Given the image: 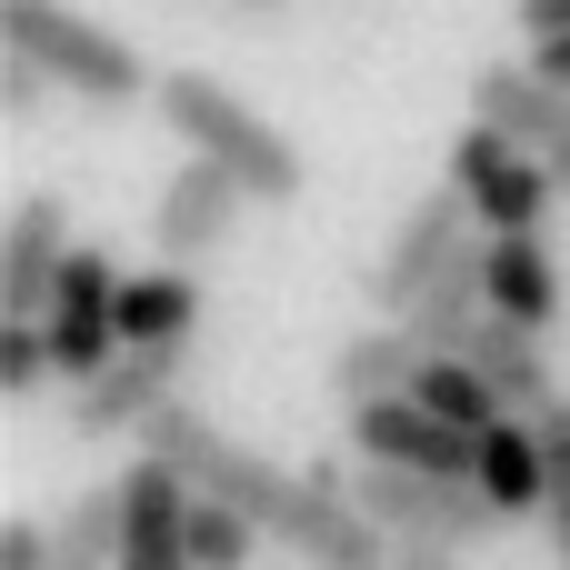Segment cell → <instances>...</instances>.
<instances>
[{
  "mask_svg": "<svg viewBox=\"0 0 570 570\" xmlns=\"http://www.w3.org/2000/svg\"><path fill=\"white\" fill-rule=\"evenodd\" d=\"M190 511H200V481L140 441V461L120 471V570H200L190 561Z\"/></svg>",
  "mask_w": 570,
  "mask_h": 570,
  "instance_id": "7",
  "label": "cell"
},
{
  "mask_svg": "<svg viewBox=\"0 0 570 570\" xmlns=\"http://www.w3.org/2000/svg\"><path fill=\"white\" fill-rule=\"evenodd\" d=\"M471 240H481V210H471V190H461V180H441L431 200H411V210H401V230L381 240V261L361 271L371 311H391V321H401V311H411V301H421V291L471 250Z\"/></svg>",
  "mask_w": 570,
  "mask_h": 570,
  "instance_id": "5",
  "label": "cell"
},
{
  "mask_svg": "<svg viewBox=\"0 0 570 570\" xmlns=\"http://www.w3.org/2000/svg\"><path fill=\"white\" fill-rule=\"evenodd\" d=\"M531 60H541V70L570 90V30H541V40H531Z\"/></svg>",
  "mask_w": 570,
  "mask_h": 570,
  "instance_id": "27",
  "label": "cell"
},
{
  "mask_svg": "<svg viewBox=\"0 0 570 570\" xmlns=\"http://www.w3.org/2000/svg\"><path fill=\"white\" fill-rule=\"evenodd\" d=\"M150 110H160V120H170V130L200 150V160L240 170L250 210H291V200L311 190V160H301V140H291L271 110H250L230 80H210V70H160Z\"/></svg>",
  "mask_w": 570,
  "mask_h": 570,
  "instance_id": "1",
  "label": "cell"
},
{
  "mask_svg": "<svg viewBox=\"0 0 570 570\" xmlns=\"http://www.w3.org/2000/svg\"><path fill=\"white\" fill-rule=\"evenodd\" d=\"M481 240H491V230H481ZM481 240H471V250H461V261H451L411 311H401V321L421 331V351H461V341L481 331V311H491V250H481Z\"/></svg>",
  "mask_w": 570,
  "mask_h": 570,
  "instance_id": "17",
  "label": "cell"
},
{
  "mask_svg": "<svg viewBox=\"0 0 570 570\" xmlns=\"http://www.w3.org/2000/svg\"><path fill=\"white\" fill-rule=\"evenodd\" d=\"M261 551H271V531H261L240 501H210V491H200V511H190V561L200 570H250Z\"/></svg>",
  "mask_w": 570,
  "mask_h": 570,
  "instance_id": "21",
  "label": "cell"
},
{
  "mask_svg": "<svg viewBox=\"0 0 570 570\" xmlns=\"http://www.w3.org/2000/svg\"><path fill=\"white\" fill-rule=\"evenodd\" d=\"M120 281H130V271H120L100 240H70V261H60V281H50V311H40L60 381H90V371L120 351Z\"/></svg>",
  "mask_w": 570,
  "mask_h": 570,
  "instance_id": "6",
  "label": "cell"
},
{
  "mask_svg": "<svg viewBox=\"0 0 570 570\" xmlns=\"http://www.w3.org/2000/svg\"><path fill=\"white\" fill-rule=\"evenodd\" d=\"M551 180H561V200H570V120H561V140H551Z\"/></svg>",
  "mask_w": 570,
  "mask_h": 570,
  "instance_id": "28",
  "label": "cell"
},
{
  "mask_svg": "<svg viewBox=\"0 0 570 570\" xmlns=\"http://www.w3.org/2000/svg\"><path fill=\"white\" fill-rule=\"evenodd\" d=\"M240 10H291V0H240Z\"/></svg>",
  "mask_w": 570,
  "mask_h": 570,
  "instance_id": "29",
  "label": "cell"
},
{
  "mask_svg": "<svg viewBox=\"0 0 570 570\" xmlns=\"http://www.w3.org/2000/svg\"><path fill=\"white\" fill-rule=\"evenodd\" d=\"M180 391V341H120L90 381H70V431L80 441H120L150 431V411Z\"/></svg>",
  "mask_w": 570,
  "mask_h": 570,
  "instance_id": "8",
  "label": "cell"
},
{
  "mask_svg": "<svg viewBox=\"0 0 570 570\" xmlns=\"http://www.w3.org/2000/svg\"><path fill=\"white\" fill-rule=\"evenodd\" d=\"M190 321H200L190 261H160V271H130L120 281V341H190Z\"/></svg>",
  "mask_w": 570,
  "mask_h": 570,
  "instance_id": "18",
  "label": "cell"
},
{
  "mask_svg": "<svg viewBox=\"0 0 570 570\" xmlns=\"http://www.w3.org/2000/svg\"><path fill=\"white\" fill-rule=\"evenodd\" d=\"M40 381H60V361H50V331H40L30 311H10V321H0V391H10V401H30Z\"/></svg>",
  "mask_w": 570,
  "mask_h": 570,
  "instance_id": "23",
  "label": "cell"
},
{
  "mask_svg": "<svg viewBox=\"0 0 570 570\" xmlns=\"http://www.w3.org/2000/svg\"><path fill=\"white\" fill-rule=\"evenodd\" d=\"M541 441H551V511H541V541H551V561L570 570V391L541 401Z\"/></svg>",
  "mask_w": 570,
  "mask_h": 570,
  "instance_id": "22",
  "label": "cell"
},
{
  "mask_svg": "<svg viewBox=\"0 0 570 570\" xmlns=\"http://www.w3.org/2000/svg\"><path fill=\"white\" fill-rule=\"evenodd\" d=\"M481 250H491V311L551 331L561 321V261H551V240L541 230H491Z\"/></svg>",
  "mask_w": 570,
  "mask_h": 570,
  "instance_id": "15",
  "label": "cell"
},
{
  "mask_svg": "<svg viewBox=\"0 0 570 570\" xmlns=\"http://www.w3.org/2000/svg\"><path fill=\"white\" fill-rule=\"evenodd\" d=\"M341 421H351V451H361V461H401V471H471V461H481V431L441 421L421 391L361 401V411H341Z\"/></svg>",
  "mask_w": 570,
  "mask_h": 570,
  "instance_id": "10",
  "label": "cell"
},
{
  "mask_svg": "<svg viewBox=\"0 0 570 570\" xmlns=\"http://www.w3.org/2000/svg\"><path fill=\"white\" fill-rule=\"evenodd\" d=\"M421 361H431V351H421V331L381 311L371 331H351V341L331 351V391H341V411H361V401H391V391H411V381H421Z\"/></svg>",
  "mask_w": 570,
  "mask_h": 570,
  "instance_id": "14",
  "label": "cell"
},
{
  "mask_svg": "<svg viewBox=\"0 0 570 570\" xmlns=\"http://www.w3.org/2000/svg\"><path fill=\"white\" fill-rule=\"evenodd\" d=\"M0 570H50V521H10L0 531Z\"/></svg>",
  "mask_w": 570,
  "mask_h": 570,
  "instance_id": "26",
  "label": "cell"
},
{
  "mask_svg": "<svg viewBox=\"0 0 570 570\" xmlns=\"http://www.w3.org/2000/svg\"><path fill=\"white\" fill-rule=\"evenodd\" d=\"M140 441H150V451H170V461H180V471H190V481H200L210 501H240V511H250L261 531H281V511L301 501V471H281L271 451L230 441V431H220V421H210L200 401H180V391H170V401L150 411V431H140Z\"/></svg>",
  "mask_w": 570,
  "mask_h": 570,
  "instance_id": "3",
  "label": "cell"
},
{
  "mask_svg": "<svg viewBox=\"0 0 570 570\" xmlns=\"http://www.w3.org/2000/svg\"><path fill=\"white\" fill-rule=\"evenodd\" d=\"M441 180H461L471 190V210H481V230H541L551 220V200H561V180H551V150H521L501 120H461V140H451V170Z\"/></svg>",
  "mask_w": 570,
  "mask_h": 570,
  "instance_id": "4",
  "label": "cell"
},
{
  "mask_svg": "<svg viewBox=\"0 0 570 570\" xmlns=\"http://www.w3.org/2000/svg\"><path fill=\"white\" fill-rule=\"evenodd\" d=\"M411 391H421V401H431L441 421H461V431H491V421L511 411V401H501V391L481 381V361H471V351H431Z\"/></svg>",
  "mask_w": 570,
  "mask_h": 570,
  "instance_id": "20",
  "label": "cell"
},
{
  "mask_svg": "<svg viewBox=\"0 0 570 570\" xmlns=\"http://www.w3.org/2000/svg\"><path fill=\"white\" fill-rule=\"evenodd\" d=\"M50 570H120V481L80 491L50 521Z\"/></svg>",
  "mask_w": 570,
  "mask_h": 570,
  "instance_id": "19",
  "label": "cell"
},
{
  "mask_svg": "<svg viewBox=\"0 0 570 570\" xmlns=\"http://www.w3.org/2000/svg\"><path fill=\"white\" fill-rule=\"evenodd\" d=\"M471 110H481V120H501L521 150H551V140H561V120H570V90L541 70V60H481Z\"/></svg>",
  "mask_w": 570,
  "mask_h": 570,
  "instance_id": "13",
  "label": "cell"
},
{
  "mask_svg": "<svg viewBox=\"0 0 570 570\" xmlns=\"http://www.w3.org/2000/svg\"><path fill=\"white\" fill-rule=\"evenodd\" d=\"M250 210V190H240V170H220V160H180L160 190H150V261H210L220 240H230V220Z\"/></svg>",
  "mask_w": 570,
  "mask_h": 570,
  "instance_id": "9",
  "label": "cell"
},
{
  "mask_svg": "<svg viewBox=\"0 0 570 570\" xmlns=\"http://www.w3.org/2000/svg\"><path fill=\"white\" fill-rule=\"evenodd\" d=\"M60 261H70V220H60L50 190H30V200L10 210V230H0V311H30V321H40Z\"/></svg>",
  "mask_w": 570,
  "mask_h": 570,
  "instance_id": "11",
  "label": "cell"
},
{
  "mask_svg": "<svg viewBox=\"0 0 570 570\" xmlns=\"http://www.w3.org/2000/svg\"><path fill=\"white\" fill-rule=\"evenodd\" d=\"M50 100H70V90L50 80V60H30V50H0V110H10V120H40Z\"/></svg>",
  "mask_w": 570,
  "mask_h": 570,
  "instance_id": "24",
  "label": "cell"
},
{
  "mask_svg": "<svg viewBox=\"0 0 570 570\" xmlns=\"http://www.w3.org/2000/svg\"><path fill=\"white\" fill-rule=\"evenodd\" d=\"M461 351L481 361V381H491L511 411H541V401L561 391V381H551V351H541V331H531V321H511V311H481V331H471Z\"/></svg>",
  "mask_w": 570,
  "mask_h": 570,
  "instance_id": "16",
  "label": "cell"
},
{
  "mask_svg": "<svg viewBox=\"0 0 570 570\" xmlns=\"http://www.w3.org/2000/svg\"><path fill=\"white\" fill-rule=\"evenodd\" d=\"M481 491L501 501V521H541L551 511V441H541V411H501L481 431Z\"/></svg>",
  "mask_w": 570,
  "mask_h": 570,
  "instance_id": "12",
  "label": "cell"
},
{
  "mask_svg": "<svg viewBox=\"0 0 570 570\" xmlns=\"http://www.w3.org/2000/svg\"><path fill=\"white\" fill-rule=\"evenodd\" d=\"M391 570H471V541H421V531H391Z\"/></svg>",
  "mask_w": 570,
  "mask_h": 570,
  "instance_id": "25",
  "label": "cell"
},
{
  "mask_svg": "<svg viewBox=\"0 0 570 570\" xmlns=\"http://www.w3.org/2000/svg\"><path fill=\"white\" fill-rule=\"evenodd\" d=\"M0 50H30L50 60V80L80 100V110H140L160 90V70L90 10H60V0H0Z\"/></svg>",
  "mask_w": 570,
  "mask_h": 570,
  "instance_id": "2",
  "label": "cell"
}]
</instances>
